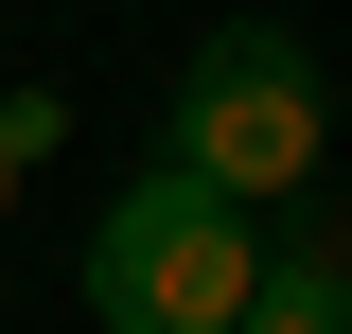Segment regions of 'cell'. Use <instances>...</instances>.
I'll list each match as a JSON object with an SVG mask.
<instances>
[{"label": "cell", "instance_id": "obj_1", "mask_svg": "<svg viewBox=\"0 0 352 334\" xmlns=\"http://www.w3.org/2000/svg\"><path fill=\"white\" fill-rule=\"evenodd\" d=\"M317 141H335V88H317V53L282 36V18H229V36L176 71L159 159H176V176H212L229 211H264V194H317Z\"/></svg>", "mask_w": 352, "mask_h": 334}, {"label": "cell", "instance_id": "obj_5", "mask_svg": "<svg viewBox=\"0 0 352 334\" xmlns=\"http://www.w3.org/2000/svg\"><path fill=\"white\" fill-rule=\"evenodd\" d=\"M0 194H18V176H0Z\"/></svg>", "mask_w": 352, "mask_h": 334}, {"label": "cell", "instance_id": "obj_3", "mask_svg": "<svg viewBox=\"0 0 352 334\" xmlns=\"http://www.w3.org/2000/svg\"><path fill=\"white\" fill-rule=\"evenodd\" d=\"M229 334H352V247H335V229L282 247V264L247 282V317H229Z\"/></svg>", "mask_w": 352, "mask_h": 334}, {"label": "cell", "instance_id": "obj_4", "mask_svg": "<svg viewBox=\"0 0 352 334\" xmlns=\"http://www.w3.org/2000/svg\"><path fill=\"white\" fill-rule=\"evenodd\" d=\"M53 141H71V106H53V88H0V176H36Z\"/></svg>", "mask_w": 352, "mask_h": 334}, {"label": "cell", "instance_id": "obj_2", "mask_svg": "<svg viewBox=\"0 0 352 334\" xmlns=\"http://www.w3.org/2000/svg\"><path fill=\"white\" fill-rule=\"evenodd\" d=\"M247 282H264V229L176 159H141V194H106V229H88V317L106 334H229Z\"/></svg>", "mask_w": 352, "mask_h": 334}]
</instances>
